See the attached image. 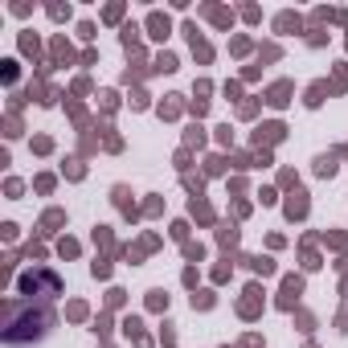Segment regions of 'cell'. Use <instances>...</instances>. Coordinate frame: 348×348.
Listing matches in <instances>:
<instances>
[{"label": "cell", "mask_w": 348, "mask_h": 348, "mask_svg": "<svg viewBox=\"0 0 348 348\" xmlns=\"http://www.w3.org/2000/svg\"><path fill=\"white\" fill-rule=\"evenodd\" d=\"M53 328V311L49 303H33V299H13L5 307V340L9 344H29L41 340Z\"/></svg>", "instance_id": "6da1fadb"}, {"label": "cell", "mask_w": 348, "mask_h": 348, "mask_svg": "<svg viewBox=\"0 0 348 348\" xmlns=\"http://www.w3.org/2000/svg\"><path fill=\"white\" fill-rule=\"evenodd\" d=\"M21 291H25V295L45 291V295L53 299V295L61 291V283H57V274H53V270H37V274H25V279H21Z\"/></svg>", "instance_id": "7a4b0ae2"}, {"label": "cell", "mask_w": 348, "mask_h": 348, "mask_svg": "<svg viewBox=\"0 0 348 348\" xmlns=\"http://www.w3.org/2000/svg\"><path fill=\"white\" fill-rule=\"evenodd\" d=\"M303 29V17L299 13H279L274 17V33H299Z\"/></svg>", "instance_id": "3957f363"}, {"label": "cell", "mask_w": 348, "mask_h": 348, "mask_svg": "<svg viewBox=\"0 0 348 348\" xmlns=\"http://www.w3.org/2000/svg\"><path fill=\"white\" fill-rule=\"evenodd\" d=\"M266 103H270V107H287V103H291V82H274V86L266 90Z\"/></svg>", "instance_id": "277c9868"}, {"label": "cell", "mask_w": 348, "mask_h": 348, "mask_svg": "<svg viewBox=\"0 0 348 348\" xmlns=\"http://www.w3.org/2000/svg\"><path fill=\"white\" fill-rule=\"evenodd\" d=\"M168 29H172V21H168L164 13H152V17H148V33H152V37H168Z\"/></svg>", "instance_id": "5b68a950"}, {"label": "cell", "mask_w": 348, "mask_h": 348, "mask_svg": "<svg viewBox=\"0 0 348 348\" xmlns=\"http://www.w3.org/2000/svg\"><path fill=\"white\" fill-rule=\"evenodd\" d=\"M201 13H209V17H213V25H217V29H230V25H234V13H226V9H213V5H205V9H201Z\"/></svg>", "instance_id": "8992f818"}, {"label": "cell", "mask_w": 348, "mask_h": 348, "mask_svg": "<svg viewBox=\"0 0 348 348\" xmlns=\"http://www.w3.org/2000/svg\"><path fill=\"white\" fill-rule=\"evenodd\" d=\"M274 144V140H283V123H266V127H258V144Z\"/></svg>", "instance_id": "52a82bcc"}, {"label": "cell", "mask_w": 348, "mask_h": 348, "mask_svg": "<svg viewBox=\"0 0 348 348\" xmlns=\"http://www.w3.org/2000/svg\"><path fill=\"white\" fill-rule=\"evenodd\" d=\"M299 287H303L299 279H287V283H283V307H291V299L299 295Z\"/></svg>", "instance_id": "ba28073f"}, {"label": "cell", "mask_w": 348, "mask_h": 348, "mask_svg": "<svg viewBox=\"0 0 348 348\" xmlns=\"http://www.w3.org/2000/svg\"><path fill=\"white\" fill-rule=\"evenodd\" d=\"M324 90H328L324 82H315V86L307 90V107H320V103H324Z\"/></svg>", "instance_id": "9c48e42d"}, {"label": "cell", "mask_w": 348, "mask_h": 348, "mask_svg": "<svg viewBox=\"0 0 348 348\" xmlns=\"http://www.w3.org/2000/svg\"><path fill=\"white\" fill-rule=\"evenodd\" d=\"M315 172H320V176H332V172H336V160H332V156H320V160H315Z\"/></svg>", "instance_id": "30bf717a"}, {"label": "cell", "mask_w": 348, "mask_h": 348, "mask_svg": "<svg viewBox=\"0 0 348 348\" xmlns=\"http://www.w3.org/2000/svg\"><path fill=\"white\" fill-rule=\"evenodd\" d=\"M135 41H140V25H123V45L131 49Z\"/></svg>", "instance_id": "8fae6325"}, {"label": "cell", "mask_w": 348, "mask_h": 348, "mask_svg": "<svg viewBox=\"0 0 348 348\" xmlns=\"http://www.w3.org/2000/svg\"><path fill=\"white\" fill-rule=\"evenodd\" d=\"M156 70L172 74V70H176V57H172V53H160V57H156Z\"/></svg>", "instance_id": "7c38bea8"}, {"label": "cell", "mask_w": 348, "mask_h": 348, "mask_svg": "<svg viewBox=\"0 0 348 348\" xmlns=\"http://www.w3.org/2000/svg\"><path fill=\"white\" fill-rule=\"evenodd\" d=\"M287 213H291V217H303V213H307V201H303V193H295V201L287 205Z\"/></svg>", "instance_id": "4fadbf2b"}, {"label": "cell", "mask_w": 348, "mask_h": 348, "mask_svg": "<svg viewBox=\"0 0 348 348\" xmlns=\"http://www.w3.org/2000/svg\"><path fill=\"white\" fill-rule=\"evenodd\" d=\"M103 21H111V25L123 21V5H107V9H103Z\"/></svg>", "instance_id": "5bb4252c"}, {"label": "cell", "mask_w": 348, "mask_h": 348, "mask_svg": "<svg viewBox=\"0 0 348 348\" xmlns=\"http://www.w3.org/2000/svg\"><path fill=\"white\" fill-rule=\"evenodd\" d=\"M21 49H25V53H37V37H33V33H21Z\"/></svg>", "instance_id": "9a60e30c"}, {"label": "cell", "mask_w": 348, "mask_h": 348, "mask_svg": "<svg viewBox=\"0 0 348 348\" xmlns=\"http://www.w3.org/2000/svg\"><path fill=\"white\" fill-rule=\"evenodd\" d=\"M49 17H53V21H66V17H70V5H49Z\"/></svg>", "instance_id": "2e32d148"}, {"label": "cell", "mask_w": 348, "mask_h": 348, "mask_svg": "<svg viewBox=\"0 0 348 348\" xmlns=\"http://www.w3.org/2000/svg\"><path fill=\"white\" fill-rule=\"evenodd\" d=\"M78 37H82V41H90V37H94V25H90V21H82V25H78Z\"/></svg>", "instance_id": "e0dca14e"}, {"label": "cell", "mask_w": 348, "mask_h": 348, "mask_svg": "<svg viewBox=\"0 0 348 348\" xmlns=\"http://www.w3.org/2000/svg\"><path fill=\"white\" fill-rule=\"evenodd\" d=\"M53 226H61V213H45V234H49Z\"/></svg>", "instance_id": "ac0fdd59"}]
</instances>
